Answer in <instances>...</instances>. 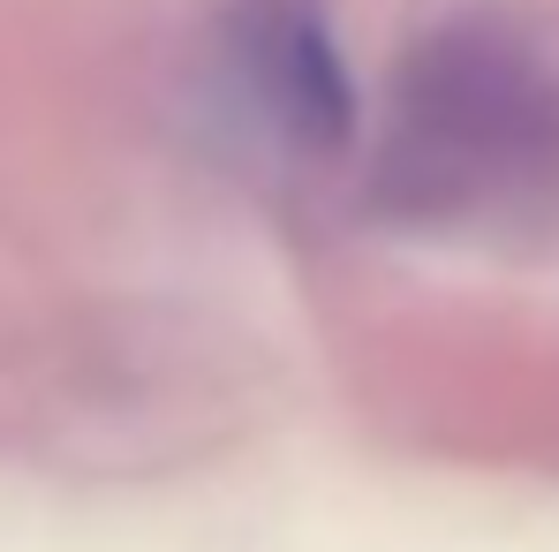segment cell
Returning a JSON list of instances; mask_svg holds the SVG:
<instances>
[{"instance_id":"7a4b0ae2","label":"cell","mask_w":559,"mask_h":552,"mask_svg":"<svg viewBox=\"0 0 559 552\" xmlns=\"http://www.w3.org/2000/svg\"><path fill=\"white\" fill-rule=\"evenodd\" d=\"M219 46L242 98L265 114V129L287 152L333 160L356 144V84L325 0H227Z\"/></svg>"},{"instance_id":"6da1fadb","label":"cell","mask_w":559,"mask_h":552,"mask_svg":"<svg viewBox=\"0 0 559 552\" xmlns=\"http://www.w3.org/2000/svg\"><path fill=\"white\" fill-rule=\"evenodd\" d=\"M559 160V84L491 23L424 38L393 84L378 189L408 212L484 204Z\"/></svg>"}]
</instances>
